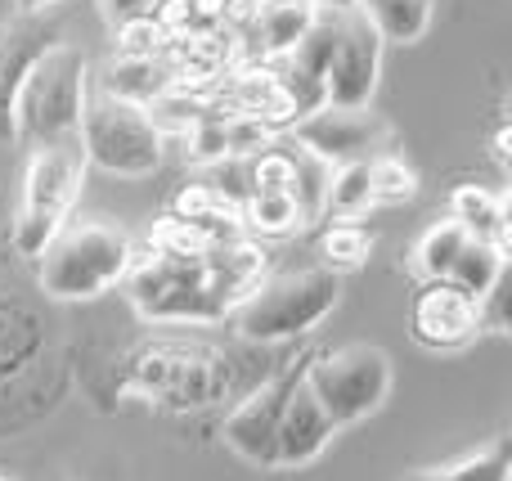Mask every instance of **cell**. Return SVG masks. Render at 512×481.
Wrapping results in <instances>:
<instances>
[{"label": "cell", "instance_id": "obj_12", "mask_svg": "<svg viewBox=\"0 0 512 481\" xmlns=\"http://www.w3.org/2000/svg\"><path fill=\"white\" fill-rule=\"evenodd\" d=\"M409 333L427 351H459L481 333V311L450 279H427L409 306Z\"/></svg>", "mask_w": 512, "mask_h": 481}, {"label": "cell", "instance_id": "obj_6", "mask_svg": "<svg viewBox=\"0 0 512 481\" xmlns=\"http://www.w3.org/2000/svg\"><path fill=\"white\" fill-rule=\"evenodd\" d=\"M81 149L86 162L104 167L108 176L140 180L153 176L162 162V131L149 122V108L126 104L108 90L90 86L86 108H81Z\"/></svg>", "mask_w": 512, "mask_h": 481}, {"label": "cell", "instance_id": "obj_28", "mask_svg": "<svg viewBox=\"0 0 512 481\" xmlns=\"http://www.w3.org/2000/svg\"><path fill=\"white\" fill-rule=\"evenodd\" d=\"M239 225H248L256 234H288L301 225L292 194H248L239 207Z\"/></svg>", "mask_w": 512, "mask_h": 481}, {"label": "cell", "instance_id": "obj_4", "mask_svg": "<svg viewBox=\"0 0 512 481\" xmlns=\"http://www.w3.org/2000/svg\"><path fill=\"white\" fill-rule=\"evenodd\" d=\"M126 383L167 410H203L230 392V360L203 342H149L131 356Z\"/></svg>", "mask_w": 512, "mask_h": 481}, {"label": "cell", "instance_id": "obj_21", "mask_svg": "<svg viewBox=\"0 0 512 481\" xmlns=\"http://www.w3.org/2000/svg\"><path fill=\"white\" fill-rule=\"evenodd\" d=\"M288 158H292V203H297L301 225H315L324 216V198H328V180H333V167L324 158H315L310 149H301L297 140L288 144Z\"/></svg>", "mask_w": 512, "mask_h": 481}, {"label": "cell", "instance_id": "obj_9", "mask_svg": "<svg viewBox=\"0 0 512 481\" xmlns=\"http://www.w3.org/2000/svg\"><path fill=\"white\" fill-rule=\"evenodd\" d=\"M306 360H292V365H283L279 374L265 378V383L256 387L248 401H239L230 410L221 437H225V446H230L234 455H243L256 468H274V437H279V419H283V410H288L292 392L301 387Z\"/></svg>", "mask_w": 512, "mask_h": 481}, {"label": "cell", "instance_id": "obj_27", "mask_svg": "<svg viewBox=\"0 0 512 481\" xmlns=\"http://www.w3.org/2000/svg\"><path fill=\"white\" fill-rule=\"evenodd\" d=\"M319 252H324V270L342 275V270H355V266H364V261H369L373 234L364 230V225H355V221L328 225V234H324V243H319Z\"/></svg>", "mask_w": 512, "mask_h": 481}, {"label": "cell", "instance_id": "obj_30", "mask_svg": "<svg viewBox=\"0 0 512 481\" xmlns=\"http://www.w3.org/2000/svg\"><path fill=\"white\" fill-rule=\"evenodd\" d=\"M189 162H203V167H216V162L230 158V149H225V117H198L194 126H189Z\"/></svg>", "mask_w": 512, "mask_h": 481}, {"label": "cell", "instance_id": "obj_13", "mask_svg": "<svg viewBox=\"0 0 512 481\" xmlns=\"http://www.w3.org/2000/svg\"><path fill=\"white\" fill-rule=\"evenodd\" d=\"M50 32L41 18H18L0 27V144H14V104L32 63L50 50Z\"/></svg>", "mask_w": 512, "mask_h": 481}, {"label": "cell", "instance_id": "obj_15", "mask_svg": "<svg viewBox=\"0 0 512 481\" xmlns=\"http://www.w3.org/2000/svg\"><path fill=\"white\" fill-rule=\"evenodd\" d=\"M203 266L212 275V288L221 293V302L230 311H239L265 279V252L252 239H230V243H216L203 257Z\"/></svg>", "mask_w": 512, "mask_h": 481}, {"label": "cell", "instance_id": "obj_18", "mask_svg": "<svg viewBox=\"0 0 512 481\" xmlns=\"http://www.w3.org/2000/svg\"><path fill=\"white\" fill-rule=\"evenodd\" d=\"M450 221L463 225V234H468V239L499 243V248L508 252V203H504V194H495V189H481V185L454 189Z\"/></svg>", "mask_w": 512, "mask_h": 481}, {"label": "cell", "instance_id": "obj_24", "mask_svg": "<svg viewBox=\"0 0 512 481\" xmlns=\"http://www.w3.org/2000/svg\"><path fill=\"white\" fill-rule=\"evenodd\" d=\"M373 162V158H369ZM369 162H342L333 167V180H328V198H324V216H351L369 212L373 207V180H369Z\"/></svg>", "mask_w": 512, "mask_h": 481}, {"label": "cell", "instance_id": "obj_14", "mask_svg": "<svg viewBox=\"0 0 512 481\" xmlns=\"http://www.w3.org/2000/svg\"><path fill=\"white\" fill-rule=\"evenodd\" d=\"M306 378V374H301ZM337 437V428L324 419V410L315 405V396L306 387H297L279 419V437H274V468H306L328 450V441Z\"/></svg>", "mask_w": 512, "mask_h": 481}, {"label": "cell", "instance_id": "obj_25", "mask_svg": "<svg viewBox=\"0 0 512 481\" xmlns=\"http://www.w3.org/2000/svg\"><path fill=\"white\" fill-rule=\"evenodd\" d=\"M463 243H468V234H463V225H454V221H436L432 230L418 239L414 270L423 275V284H427V279H450V270H454V261H459Z\"/></svg>", "mask_w": 512, "mask_h": 481}, {"label": "cell", "instance_id": "obj_26", "mask_svg": "<svg viewBox=\"0 0 512 481\" xmlns=\"http://www.w3.org/2000/svg\"><path fill=\"white\" fill-rule=\"evenodd\" d=\"M149 248H153V257H167V261H198L216 248V239L203 230V225H189V221L167 216V221L153 225Z\"/></svg>", "mask_w": 512, "mask_h": 481}, {"label": "cell", "instance_id": "obj_35", "mask_svg": "<svg viewBox=\"0 0 512 481\" xmlns=\"http://www.w3.org/2000/svg\"><path fill=\"white\" fill-rule=\"evenodd\" d=\"M234 5H248V9H256V5H265V0H234Z\"/></svg>", "mask_w": 512, "mask_h": 481}, {"label": "cell", "instance_id": "obj_16", "mask_svg": "<svg viewBox=\"0 0 512 481\" xmlns=\"http://www.w3.org/2000/svg\"><path fill=\"white\" fill-rule=\"evenodd\" d=\"M176 81H180L176 63H167L162 54H153V59H113L104 68L99 90H108V95L144 108V104H158L167 90H176Z\"/></svg>", "mask_w": 512, "mask_h": 481}, {"label": "cell", "instance_id": "obj_11", "mask_svg": "<svg viewBox=\"0 0 512 481\" xmlns=\"http://www.w3.org/2000/svg\"><path fill=\"white\" fill-rule=\"evenodd\" d=\"M378 68H382V36L373 32V23L360 9H346L333 63L324 72V104L369 108L373 86H378Z\"/></svg>", "mask_w": 512, "mask_h": 481}, {"label": "cell", "instance_id": "obj_1", "mask_svg": "<svg viewBox=\"0 0 512 481\" xmlns=\"http://www.w3.org/2000/svg\"><path fill=\"white\" fill-rule=\"evenodd\" d=\"M36 261H41V288L54 302H90L122 284L135 261V248L122 225L90 216V221L63 225Z\"/></svg>", "mask_w": 512, "mask_h": 481}, {"label": "cell", "instance_id": "obj_7", "mask_svg": "<svg viewBox=\"0 0 512 481\" xmlns=\"http://www.w3.org/2000/svg\"><path fill=\"white\" fill-rule=\"evenodd\" d=\"M337 293H342V284L324 266L283 270L274 279H261V288L239 306V329L248 342L301 338L333 311Z\"/></svg>", "mask_w": 512, "mask_h": 481}, {"label": "cell", "instance_id": "obj_17", "mask_svg": "<svg viewBox=\"0 0 512 481\" xmlns=\"http://www.w3.org/2000/svg\"><path fill=\"white\" fill-rule=\"evenodd\" d=\"M319 9L306 5V0H265V5L252 9V32L261 41L265 59H288L292 45L306 36V27L315 23Z\"/></svg>", "mask_w": 512, "mask_h": 481}, {"label": "cell", "instance_id": "obj_36", "mask_svg": "<svg viewBox=\"0 0 512 481\" xmlns=\"http://www.w3.org/2000/svg\"><path fill=\"white\" fill-rule=\"evenodd\" d=\"M149 5H158V0H149Z\"/></svg>", "mask_w": 512, "mask_h": 481}, {"label": "cell", "instance_id": "obj_29", "mask_svg": "<svg viewBox=\"0 0 512 481\" xmlns=\"http://www.w3.org/2000/svg\"><path fill=\"white\" fill-rule=\"evenodd\" d=\"M369 180H373V203H409L418 194V176L400 158H387V153L369 162Z\"/></svg>", "mask_w": 512, "mask_h": 481}, {"label": "cell", "instance_id": "obj_22", "mask_svg": "<svg viewBox=\"0 0 512 481\" xmlns=\"http://www.w3.org/2000/svg\"><path fill=\"white\" fill-rule=\"evenodd\" d=\"M337 32H342V14H328V9H319L315 23L306 27V36L292 45V54L283 63H288V68H297V72H306V77H315L319 86H324V72H328V63H333V50H337Z\"/></svg>", "mask_w": 512, "mask_h": 481}, {"label": "cell", "instance_id": "obj_10", "mask_svg": "<svg viewBox=\"0 0 512 481\" xmlns=\"http://www.w3.org/2000/svg\"><path fill=\"white\" fill-rule=\"evenodd\" d=\"M288 131L301 149H310L315 158H324L328 167H342V162L378 158V149L391 135V126H387V117H378L373 108H333V104H324L319 113L301 117V122L288 126Z\"/></svg>", "mask_w": 512, "mask_h": 481}, {"label": "cell", "instance_id": "obj_32", "mask_svg": "<svg viewBox=\"0 0 512 481\" xmlns=\"http://www.w3.org/2000/svg\"><path fill=\"white\" fill-rule=\"evenodd\" d=\"M50 5H59V0H14V9H18V14H23V18L45 14V9H50Z\"/></svg>", "mask_w": 512, "mask_h": 481}, {"label": "cell", "instance_id": "obj_19", "mask_svg": "<svg viewBox=\"0 0 512 481\" xmlns=\"http://www.w3.org/2000/svg\"><path fill=\"white\" fill-rule=\"evenodd\" d=\"M355 9L373 23L382 45L387 41L409 45V41H423V32L432 27L436 0H355Z\"/></svg>", "mask_w": 512, "mask_h": 481}, {"label": "cell", "instance_id": "obj_8", "mask_svg": "<svg viewBox=\"0 0 512 481\" xmlns=\"http://www.w3.org/2000/svg\"><path fill=\"white\" fill-rule=\"evenodd\" d=\"M122 284L131 288L135 311L153 324H212L230 315V306L212 288L203 257L198 261H167V257L131 261Z\"/></svg>", "mask_w": 512, "mask_h": 481}, {"label": "cell", "instance_id": "obj_31", "mask_svg": "<svg viewBox=\"0 0 512 481\" xmlns=\"http://www.w3.org/2000/svg\"><path fill=\"white\" fill-rule=\"evenodd\" d=\"M113 27H126V23H140V18H153V5L149 0H99Z\"/></svg>", "mask_w": 512, "mask_h": 481}, {"label": "cell", "instance_id": "obj_3", "mask_svg": "<svg viewBox=\"0 0 512 481\" xmlns=\"http://www.w3.org/2000/svg\"><path fill=\"white\" fill-rule=\"evenodd\" d=\"M86 149L77 140L63 144H41L27 149V171H23V198H18L14 216V252L27 261H36L45 252V243L72 221V203L81 194L86 180Z\"/></svg>", "mask_w": 512, "mask_h": 481}, {"label": "cell", "instance_id": "obj_34", "mask_svg": "<svg viewBox=\"0 0 512 481\" xmlns=\"http://www.w3.org/2000/svg\"><path fill=\"white\" fill-rule=\"evenodd\" d=\"M508 144H512V131L504 126V131L495 135V158H499V167H508Z\"/></svg>", "mask_w": 512, "mask_h": 481}, {"label": "cell", "instance_id": "obj_2", "mask_svg": "<svg viewBox=\"0 0 512 481\" xmlns=\"http://www.w3.org/2000/svg\"><path fill=\"white\" fill-rule=\"evenodd\" d=\"M90 68L77 45L54 41L41 59L32 63L23 90L14 104V144L41 149V144L77 140L81 108H86Z\"/></svg>", "mask_w": 512, "mask_h": 481}, {"label": "cell", "instance_id": "obj_33", "mask_svg": "<svg viewBox=\"0 0 512 481\" xmlns=\"http://www.w3.org/2000/svg\"><path fill=\"white\" fill-rule=\"evenodd\" d=\"M306 5L328 9V14H346V9H355V0H306Z\"/></svg>", "mask_w": 512, "mask_h": 481}, {"label": "cell", "instance_id": "obj_5", "mask_svg": "<svg viewBox=\"0 0 512 481\" xmlns=\"http://www.w3.org/2000/svg\"><path fill=\"white\" fill-rule=\"evenodd\" d=\"M301 387L315 396L324 419L342 432L351 423L369 419L373 410H382V401L391 392V360H387V351L369 347V342L319 351V356L306 360Z\"/></svg>", "mask_w": 512, "mask_h": 481}, {"label": "cell", "instance_id": "obj_20", "mask_svg": "<svg viewBox=\"0 0 512 481\" xmlns=\"http://www.w3.org/2000/svg\"><path fill=\"white\" fill-rule=\"evenodd\" d=\"M504 275H508V252L499 248V243L468 239L459 252V261H454V270H450V284L463 288L472 302H481Z\"/></svg>", "mask_w": 512, "mask_h": 481}, {"label": "cell", "instance_id": "obj_23", "mask_svg": "<svg viewBox=\"0 0 512 481\" xmlns=\"http://www.w3.org/2000/svg\"><path fill=\"white\" fill-rule=\"evenodd\" d=\"M508 473H512L508 437H495L486 450H472V455L454 459L445 468H427L414 481H508Z\"/></svg>", "mask_w": 512, "mask_h": 481}]
</instances>
